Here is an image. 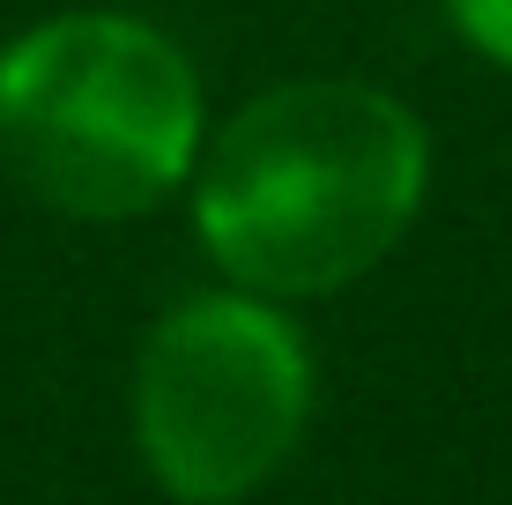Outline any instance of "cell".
Returning <instances> with one entry per match:
<instances>
[{
    "label": "cell",
    "mask_w": 512,
    "mask_h": 505,
    "mask_svg": "<svg viewBox=\"0 0 512 505\" xmlns=\"http://www.w3.org/2000/svg\"><path fill=\"white\" fill-rule=\"evenodd\" d=\"M431 142L379 82L305 75L245 97L193 156L201 253L253 298H334L409 238Z\"/></svg>",
    "instance_id": "cell-1"
},
{
    "label": "cell",
    "mask_w": 512,
    "mask_h": 505,
    "mask_svg": "<svg viewBox=\"0 0 512 505\" xmlns=\"http://www.w3.org/2000/svg\"><path fill=\"white\" fill-rule=\"evenodd\" d=\"M208 142L179 38L127 8H60L0 45V179L67 223H134Z\"/></svg>",
    "instance_id": "cell-2"
},
{
    "label": "cell",
    "mask_w": 512,
    "mask_h": 505,
    "mask_svg": "<svg viewBox=\"0 0 512 505\" xmlns=\"http://www.w3.org/2000/svg\"><path fill=\"white\" fill-rule=\"evenodd\" d=\"M134 454L171 505H245L297 461L312 424V350L253 290L179 298L134 357Z\"/></svg>",
    "instance_id": "cell-3"
},
{
    "label": "cell",
    "mask_w": 512,
    "mask_h": 505,
    "mask_svg": "<svg viewBox=\"0 0 512 505\" xmlns=\"http://www.w3.org/2000/svg\"><path fill=\"white\" fill-rule=\"evenodd\" d=\"M446 15L468 52H483L490 67L512 75V0H446Z\"/></svg>",
    "instance_id": "cell-4"
}]
</instances>
